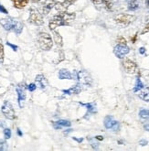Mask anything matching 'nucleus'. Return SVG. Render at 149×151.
I'll return each instance as SVG.
<instances>
[{
  "mask_svg": "<svg viewBox=\"0 0 149 151\" xmlns=\"http://www.w3.org/2000/svg\"><path fill=\"white\" fill-rule=\"evenodd\" d=\"M29 22L30 24L36 26H40L43 24V17L42 14L37 8H30V13H29Z\"/></svg>",
  "mask_w": 149,
  "mask_h": 151,
  "instance_id": "6",
  "label": "nucleus"
},
{
  "mask_svg": "<svg viewBox=\"0 0 149 151\" xmlns=\"http://www.w3.org/2000/svg\"><path fill=\"white\" fill-rule=\"evenodd\" d=\"M59 79L60 80H72L74 79L73 75L70 73V72H69L67 69H61L59 72Z\"/></svg>",
  "mask_w": 149,
  "mask_h": 151,
  "instance_id": "16",
  "label": "nucleus"
},
{
  "mask_svg": "<svg viewBox=\"0 0 149 151\" xmlns=\"http://www.w3.org/2000/svg\"><path fill=\"white\" fill-rule=\"evenodd\" d=\"M31 1H32L33 3H38V2L40 1V0H31Z\"/></svg>",
  "mask_w": 149,
  "mask_h": 151,
  "instance_id": "45",
  "label": "nucleus"
},
{
  "mask_svg": "<svg viewBox=\"0 0 149 151\" xmlns=\"http://www.w3.org/2000/svg\"><path fill=\"white\" fill-rule=\"evenodd\" d=\"M116 41L118 42V44H122V45H126V42H127L125 39L122 36H119L118 38H117Z\"/></svg>",
  "mask_w": 149,
  "mask_h": 151,
  "instance_id": "28",
  "label": "nucleus"
},
{
  "mask_svg": "<svg viewBox=\"0 0 149 151\" xmlns=\"http://www.w3.org/2000/svg\"><path fill=\"white\" fill-rule=\"evenodd\" d=\"M29 0H16L14 1V7L16 8H18V9H21V8H24L26 6L29 4Z\"/></svg>",
  "mask_w": 149,
  "mask_h": 151,
  "instance_id": "20",
  "label": "nucleus"
},
{
  "mask_svg": "<svg viewBox=\"0 0 149 151\" xmlns=\"http://www.w3.org/2000/svg\"><path fill=\"white\" fill-rule=\"evenodd\" d=\"M27 89H29V92H34L37 89V85L35 84V83H30V84L27 86Z\"/></svg>",
  "mask_w": 149,
  "mask_h": 151,
  "instance_id": "30",
  "label": "nucleus"
},
{
  "mask_svg": "<svg viewBox=\"0 0 149 151\" xmlns=\"http://www.w3.org/2000/svg\"><path fill=\"white\" fill-rule=\"evenodd\" d=\"M82 88H81V85L80 83H77L76 85L72 86L71 88L68 89V90H63V94H78L81 92Z\"/></svg>",
  "mask_w": 149,
  "mask_h": 151,
  "instance_id": "15",
  "label": "nucleus"
},
{
  "mask_svg": "<svg viewBox=\"0 0 149 151\" xmlns=\"http://www.w3.org/2000/svg\"><path fill=\"white\" fill-rule=\"evenodd\" d=\"M144 128L146 130V131H148V132H149V125H148V124H147V125H145V126H144Z\"/></svg>",
  "mask_w": 149,
  "mask_h": 151,
  "instance_id": "42",
  "label": "nucleus"
},
{
  "mask_svg": "<svg viewBox=\"0 0 149 151\" xmlns=\"http://www.w3.org/2000/svg\"><path fill=\"white\" fill-rule=\"evenodd\" d=\"M5 126V121H0V127H4Z\"/></svg>",
  "mask_w": 149,
  "mask_h": 151,
  "instance_id": "38",
  "label": "nucleus"
},
{
  "mask_svg": "<svg viewBox=\"0 0 149 151\" xmlns=\"http://www.w3.org/2000/svg\"><path fill=\"white\" fill-rule=\"evenodd\" d=\"M139 52H140V54H145L146 53V49H145L144 47H141L140 49H139Z\"/></svg>",
  "mask_w": 149,
  "mask_h": 151,
  "instance_id": "37",
  "label": "nucleus"
},
{
  "mask_svg": "<svg viewBox=\"0 0 149 151\" xmlns=\"http://www.w3.org/2000/svg\"><path fill=\"white\" fill-rule=\"evenodd\" d=\"M0 25L7 31H14L16 35H19L23 30L24 25L21 21L13 18H0Z\"/></svg>",
  "mask_w": 149,
  "mask_h": 151,
  "instance_id": "2",
  "label": "nucleus"
},
{
  "mask_svg": "<svg viewBox=\"0 0 149 151\" xmlns=\"http://www.w3.org/2000/svg\"><path fill=\"white\" fill-rule=\"evenodd\" d=\"M135 18H136V17L130 14H118L114 17L115 22L123 27H127L132 22L135 21Z\"/></svg>",
  "mask_w": 149,
  "mask_h": 151,
  "instance_id": "5",
  "label": "nucleus"
},
{
  "mask_svg": "<svg viewBox=\"0 0 149 151\" xmlns=\"http://www.w3.org/2000/svg\"><path fill=\"white\" fill-rule=\"evenodd\" d=\"M4 136L5 139H9L11 137V130L9 128H4Z\"/></svg>",
  "mask_w": 149,
  "mask_h": 151,
  "instance_id": "26",
  "label": "nucleus"
},
{
  "mask_svg": "<svg viewBox=\"0 0 149 151\" xmlns=\"http://www.w3.org/2000/svg\"><path fill=\"white\" fill-rule=\"evenodd\" d=\"M7 46H9L10 48H12V50H14V51H16L18 50V47L16 45H14V44H11L10 42H7Z\"/></svg>",
  "mask_w": 149,
  "mask_h": 151,
  "instance_id": "31",
  "label": "nucleus"
},
{
  "mask_svg": "<svg viewBox=\"0 0 149 151\" xmlns=\"http://www.w3.org/2000/svg\"><path fill=\"white\" fill-rule=\"evenodd\" d=\"M81 105L85 106V107L87 108V110H88V113H91V114H95L96 112H97V109H96V106L94 104H92V103H88V104H82V103H81Z\"/></svg>",
  "mask_w": 149,
  "mask_h": 151,
  "instance_id": "21",
  "label": "nucleus"
},
{
  "mask_svg": "<svg viewBox=\"0 0 149 151\" xmlns=\"http://www.w3.org/2000/svg\"><path fill=\"white\" fill-rule=\"evenodd\" d=\"M104 126L107 129H113V131H117L119 129L120 125H119V122L115 121L113 117L108 115L104 118Z\"/></svg>",
  "mask_w": 149,
  "mask_h": 151,
  "instance_id": "10",
  "label": "nucleus"
},
{
  "mask_svg": "<svg viewBox=\"0 0 149 151\" xmlns=\"http://www.w3.org/2000/svg\"><path fill=\"white\" fill-rule=\"evenodd\" d=\"M146 4L147 7H149V0H146Z\"/></svg>",
  "mask_w": 149,
  "mask_h": 151,
  "instance_id": "44",
  "label": "nucleus"
},
{
  "mask_svg": "<svg viewBox=\"0 0 149 151\" xmlns=\"http://www.w3.org/2000/svg\"><path fill=\"white\" fill-rule=\"evenodd\" d=\"M0 12H2V13H4V14H8V12H7V10L5 8V7H3V6L0 4Z\"/></svg>",
  "mask_w": 149,
  "mask_h": 151,
  "instance_id": "33",
  "label": "nucleus"
},
{
  "mask_svg": "<svg viewBox=\"0 0 149 151\" xmlns=\"http://www.w3.org/2000/svg\"><path fill=\"white\" fill-rule=\"evenodd\" d=\"M142 88H144V84H143V83L141 82L140 78L137 77L136 78V83H135V88H134V92H135V93L138 92V91H140Z\"/></svg>",
  "mask_w": 149,
  "mask_h": 151,
  "instance_id": "22",
  "label": "nucleus"
},
{
  "mask_svg": "<svg viewBox=\"0 0 149 151\" xmlns=\"http://www.w3.org/2000/svg\"><path fill=\"white\" fill-rule=\"evenodd\" d=\"M88 140L90 141V143H91V146H92V148H95V149H97V148H98V147H99V146H98V143H96L95 141L93 140V139L90 138V137H89V138H88Z\"/></svg>",
  "mask_w": 149,
  "mask_h": 151,
  "instance_id": "29",
  "label": "nucleus"
},
{
  "mask_svg": "<svg viewBox=\"0 0 149 151\" xmlns=\"http://www.w3.org/2000/svg\"><path fill=\"white\" fill-rule=\"evenodd\" d=\"M147 141L145 140V139H142V140H140V142H139V144L141 145V146H146L147 145Z\"/></svg>",
  "mask_w": 149,
  "mask_h": 151,
  "instance_id": "35",
  "label": "nucleus"
},
{
  "mask_svg": "<svg viewBox=\"0 0 149 151\" xmlns=\"http://www.w3.org/2000/svg\"><path fill=\"white\" fill-rule=\"evenodd\" d=\"M11 1H13V2H14V1H16V0H11Z\"/></svg>",
  "mask_w": 149,
  "mask_h": 151,
  "instance_id": "46",
  "label": "nucleus"
},
{
  "mask_svg": "<svg viewBox=\"0 0 149 151\" xmlns=\"http://www.w3.org/2000/svg\"><path fill=\"white\" fill-rule=\"evenodd\" d=\"M71 5L69 1L67 0H63V2H56L55 4V9L58 12H64L67 11V9L69 8V7Z\"/></svg>",
  "mask_w": 149,
  "mask_h": 151,
  "instance_id": "13",
  "label": "nucleus"
},
{
  "mask_svg": "<svg viewBox=\"0 0 149 151\" xmlns=\"http://www.w3.org/2000/svg\"><path fill=\"white\" fill-rule=\"evenodd\" d=\"M67 1H69V2H70V3L72 5V4H73L74 2H76V1H77V0H67Z\"/></svg>",
  "mask_w": 149,
  "mask_h": 151,
  "instance_id": "43",
  "label": "nucleus"
},
{
  "mask_svg": "<svg viewBox=\"0 0 149 151\" xmlns=\"http://www.w3.org/2000/svg\"><path fill=\"white\" fill-rule=\"evenodd\" d=\"M94 5H100V4H102V0H91Z\"/></svg>",
  "mask_w": 149,
  "mask_h": 151,
  "instance_id": "34",
  "label": "nucleus"
},
{
  "mask_svg": "<svg viewBox=\"0 0 149 151\" xmlns=\"http://www.w3.org/2000/svg\"><path fill=\"white\" fill-rule=\"evenodd\" d=\"M129 52H130L129 47H127L126 45H122V44H117L114 47V49H113V53L119 59H123Z\"/></svg>",
  "mask_w": 149,
  "mask_h": 151,
  "instance_id": "8",
  "label": "nucleus"
},
{
  "mask_svg": "<svg viewBox=\"0 0 149 151\" xmlns=\"http://www.w3.org/2000/svg\"><path fill=\"white\" fill-rule=\"evenodd\" d=\"M4 56H5V54H4V46H3V44L0 42V64L3 63Z\"/></svg>",
  "mask_w": 149,
  "mask_h": 151,
  "instance_id": "25",
  "label": "nucleus"
},
{
  "mask_svg": "<svg viewBox=\"0 0 149 151\" xmlns=\"http://www.w3.org/2000/svg\"><path fill=\"white\" fill-rule=\"evenodd\" d=\"M35 81H36V83L38 84V87H40V89H42V90L48 86V81L43 74H38V75H37Z\"/></svg>",
  "mask_w": 149,
  "mask_h": 151,
  "instance_id": "14",
  "label": "nucleus"
},
{
  "mask_svg": "<svg viewBox=\"0 0 149 151\" xmlns=\"http://www.w3.org/2000/svg\"><path fill=\"white\" fill-rule=\"evenodd\" d=\"M123 66H124V69L127 73L130 74H134L137 72V65L135 61H131L129 59H125L124 61H123Z\"/></svg>",
  "mask_w": 149,
  "mask_h": 151,
  "instance_id": "9",
  "label": "nucleus"
},
{
  "mask_svg": "<svg viewBox=\"0 0 149 151\" xmlns=\"http://www.w3.org/2000/svg\"><path fill=\"white\" fill-rule=\"evenodd\" d=\"M95 139L102 141V140H103V137H102V136H96V137H95Z\"/></svg>",
  "mask_w": 149,
  "mask_h": 151,
  "instance_id": "39",
  "label": "nucleus"
},
{
  "mask_svg": "<svg viewBox=\"0 0 149 151\" xmlns=\"http://www.w3.org/2000/svg\"><path fill=\"white\" fill-rule=\"evenodd\" d=\"M74 79L77 80L78 83L81 85V86H87L90 87L92 83V79L91 74L86 71H79V72H75L73 75Z\"/></svg>",
  "mask_w": 149,
  "mask_h": 151,
  "instance_id": "3",
  "label": "nucleus"
},
{
  "mask_svg": "<svg viewBox=\"0 0 149 151\" xmlns=\"http://www.w3.org/2000/svg\"><path fill=\"white\" fill-rule=\"evenodd\" d=\"M76 15L75 13H68L67 11L64 12H59V14L55 15L51 20L49 21V28L50 30H55L59 26H68L70 23L74 20Z\"/></svg>",
  "mask_w": 149,
  "mask_h": 151,
  "instance_id": "1",
  "label": "nucleus"
},
{
  "mask_svg": "<svg viewBox=\"0 0 149 151\" xmlns=\"http://www.w3.org/2000/svg\"><path fill=\"white\" fill-rule=\"evenodd\" d=\"M38 42L40 47L43 50H51L53 46V40L49 34L46 32H40L38 36Z\"/></svg>",
  "mask_w": 149,
  "mask_h": 151,
  "instance_id": "4",
  "label": "nucleus"
},
{
  "mask_svg": "<svg viewBox=\"0 0 149 151\" xmlns=\"http://www.w3.org/2000/svg\"><path fill=\"white\" fill-rule=\"evenodd\" d=\"M55 4H56L55 0H46V1H44L41 7L42 14L45 15V16L49 14L50 10L55 7Z\"/></svg>",
  "mask_w": 149,
  "mask_h": 151,
  "instance_id": "11",
  "label": "nucleus"
},
{
  "mask_svg": "<svg viewBox=\"0 0 149 151\" xmlns=\"http://www.w3.org/2000/svg\"><path fill=\"white\" fill-rule=\"evenodd\" d=\"M139 116H140L142 119L147 120V119H149V110H147V109H141L140 112H139Z\"/></svg>",
  "mask_w": 149,
  "mask_h": 151,
  "instance_id": "23",
  "label": "nucleus"
},
{
  "mask_svg": "<svg viewBox=\"0 0 149 151\" xmlns=\"http://www.w3.org/2000/svg\"><path fill=\"white\" fill-rule=\"evenodd\" d=\"M147 32H149V23L144 28V29H143V31H142V33H141V34L144 35V34H146V33H147Z\"/></svg>",
  "mask_w": 149,
  "mask_h": 151,
  "instance_id": "32",
  "label": "nucleus"
},
{
  "mask_svg": "<svg viewBox=\"0 0 149 151\" xmlns=\"http://www.w3.org/2000/svg\"><path fill=\"white\" fill-rule=\"evenodd\" d=\"M139 98L144 100L145 102H149V88H142L139 91Z\"/></svg>",
  "mask_w": 149,
  "mask_h": 151,
  "instance_id": "18",
  "label": "nucleus"
},
{
  "mask_svg": "<svg viewBox=\"0 0 149 151\" xmlns=\"http://www.w3.org/2000/svg\"><path fill=\"white\" fill-rule=\"evenodd\" d=\"M1 111L3 113V115H5V118L9 119V120H14L16 118V113L15 110L13 108V105L11 104V103L9 101H5L2 105Z\"/></svg>",
  "mask_w": 149,
  "mask_h": 151,
  "instance_id": "7",
  "label": "nucleus"
},
{
  "mask_svg": "<svg viewBox=\"0 0 149 151\" xmlns=\"http://www.w3.org/2000/svg\"><path fill=\"white\" fill-rule=\"evenodd\" d=\"M73 138V140H75V141H77V142H79V143H81L83 141V138L81 137V138H77V137H72Z\"/></svg>",
  "mask_w": 149,
  "mask_h": 151,
  "instance_id": "36",
  "label": "nucleus"
},
{
  "mask_svg": "<svg viewBox=\"0 0 149 151\" xmlns=\"http://www.w3.org/2000/svg\"><path fill=\"white\" fill-rule=\"evenodd\" d=\"M16 94H18V105L20 108L24 107V103L26 100V93L25 90L22 86L16 87Z\"/></svg>",
  "mask_w": 149,
  "mask_h": 151,
  "instance_id": "12",
  "label": "nucleus"
},
{
  "mask_svg": "<svg viewBox=\"0 0 149 151\" xmlns=\"http://www.w3.org/2000/svg\"><path fill=\"white\" fill-rule=\"evenodd\" d=\"M71 126V123L68 120H59L57 122H53V126L56 129H60L62 127H68Z\"/></svg>",
  "mask_w": 149,
  "mask_h": 151,
  "instance_id": "17",
  "label": "nucleus"
},
{
  "mask_svg": "<svg viewBox=\"0 0 149 151\" xmlns=\"http://www.w3.org/2000/svg\"><path fill=\"white\" fill-rule=\"evenodd\" d=\"M136 1L137 0H127L128 4H135V3H136Z\"/></svg>",
  "mask_w": 149,
  "mask_h": 151,
  "instance_id": "41",
  "label": "nucleus"
},
{
  "mask_svg": "<svg viewBox=\"0 0 149 151\" xmlns=\"http://www.w3.org/2000/svg\"><path fill=\"white\" fill-rule=\"evenodd\" d=\"M53 39H54L55 43L57 44L59 47H62V45H63L62 37H61V35L59 34L57 30H53Z\"/></svg>",
  "mask_w": 149,
  "mask_h": 151,
  "instance_id": "19",
  "label": "nucleus"
},
{
  "mask_svg": "<svg viewBox=\"0 0 149 151\" xmlns=\"http://www.w3.org/2000/svg\"><path fill=\"white\" fill-rule=\"evenodd\" d=\"M16 132H18V135L19 136V137H22L23 136V133L21 132V130H20V128H18V130H16Z\"/></svg>",
  "mask_w": 149,
  "mask_h": 151,
  "instance_id": "40",
  "label": "nucleus"
},
{
  "mask_svg": "<svg viewBox=\"0 0 149 151\" xmlns=\"http://www.w3.org/2000/svg\"><path fill=\"white\" fill-rule=\"evenodd\" d=\"M8 146H7V143L5 140H0V151L7 150Z\"/></svg>",
  "mask_w": 149,
  "mask_h": 151,
  "instance_id": "27",
  "label": "nucleus"
},
{
  "mask_svg": "<svg viewBox=\"0 0 149 151\" xmlns=\"http://www.w3.org/2000/svg\"><path fill=\"white\" fill-rule=\"evenodd\" d=\"M102 4L105 6V7L109 10H111L113 8V3L110 0H102Z\"/></svg>",
  "mask_w": 149,
  "mask_h": 151,
  "instance_id": "24",
  "label": "nucleus"
}]
</instances>
